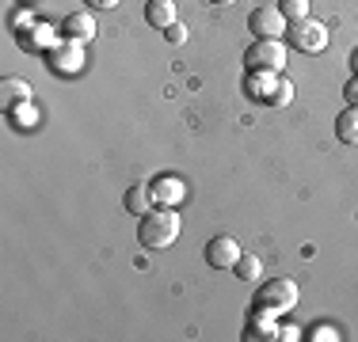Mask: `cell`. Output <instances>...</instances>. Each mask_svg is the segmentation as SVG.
I'll return each instance as SVG.
<instances>
[{"instance_id": "7402d4cb", "label": "cell", "mask_w": 358, "mask_h": 342, "mask_svg": "<svg viewBox=\"0 0 358 342\" xmlns=\"http://www.w3.org/2000/svg\"><path fill=\"white\" fill-rule=\"evenodd\" d=\"M164 38H168V42H172V46H183V42H187V27H183V23H179V20H176V23H172V27H168V31H164Z\"/></svg>"}, {"instance_id": "d4e9b609", "label": "cell", "mask_w": 358, "mask_h": 342, "mask_svg": "<svg viewBox=\"0 0 358 342\" xmlns=\"http://www.w3.org/2000/svg\"><path fill=\"white\" fill-rule=\"evenodd\" d=\"M15 27H35V20H31V12H15Z\"/></svg>"}, {"instance_id": "ac0fdd59", "label": "cell", "mask_w": 358, "mask_h": 342, "mask_svg": "<svg viewBox=\"0 0 358 342\" xmlns=\"http://www.w3.org/2000/svg\"><path fill=\"white\" fill-rule=\"evenodd\" d=\"M278 12L286 15V23H297L309 15V0H278Z\"/></svg>"}, {"instance_id": "2e32d148", "label": "cell", "mask_w": 358, "mask_h": 342, "mask_svg": "<svg viewBox=\"0 0 358 342\" xmlns=\"http://www.w3.org/2000/svg\"><path fill=\"white\" fill-rule=\"evenodd\" d=\"M336 137L343 144H351V149H358V107H347L343 114L336 118Z\"/></svg>"}, {"instance_id": "e0dca14e", "label": "cell", "mask_w": 358, "mask_h": 342, "mask_svg": "<svg viewBox=\"0 0 358 342\" xmlns=\"http://www.w3.org/2000/svg\"><path fill=\"white\" fill-rule=\"evenodd\" d=\"M263 274V262L255 259V255H241V259H236V278L241 281H255Z\"/></svg>"}, {"instance_id": "603a6c76", "label": "cell", "mask_w": 358, "mask_h": 342, "mask_svg": "<svg viewBox=\"0 0 358 342\" xmlns=\"http://www.w3.org/2000/svg\"><path fill=\"white\" fill-rule=\"evenodd\" d=\"M343 99H347V107H358V73L347 80V88H343Z\"/></svg>"}, {"instance_id": "44dd1931", "label": "cell", "mask_w": 358, "mask_h": 342, "mask_svg": "<svg viewBox=\"0 0 358 342\" xmlns=\"http://www.w3.org/2000/svg\"><path fill=\"white\" fill-rule=\"evenodd\" d=\"M289 99H294V84H289V80H278V91H275V99H271V107H286Z\"/></svg>"}, {"instance_id": "4316f807", "label": "cell", "mask_w": 358, "mask_h": 342, "mask_svg": "<svg viewBox=\"0 0 358 342\" xmlns=\"http://www.w3.org/2000/svg\"><path fill=\"white\" fill-rule=\"evenodd\" d=\"M351 68H355V73H358V50H355V54H351Z\"/></svg>"}, {"instance_id": "484cf974", "label": "cell", "mask_w": 358, "mask_h": 342, "mask_svg": "<svg viewBox=\"0 0 358 342\" xmlns=\"http://www.w3.org/2000/svg\"><path fill=\"white\" fill-rule=\"evenodd\" d=\"M84 4H92V8H118L122 0H84Z\"/></svg>"}, {"instance_id": "30bf717a", "label": "cell", "mask_w": 358, "mask_h": 342, "mask_svg": "<svg viewBox=\"0 0 358 342\" xmlns=\"http://www.w3.org/2000/svg\"><path fill=\"white\" fill-rule=\"evenodd\" d=\"M183 194H187V186H183V179H179V175L152 179V202H157V205H179V202H183Z\"/></svg>"}, {"instance_id": "4fadbf2b", "label": "cell", "mask_w": 358, "mask_h": 342, "mask_svg": "<svg viewBox=\"0 0 358 342\" xmlns=\"http://www.w3.org/2000/svg\"><path fill=\"white\" fill-rule=\"evenodd\" d=\"M145 20H149V27L168 31L176 23V0H149L145 4Z\"/></svg>"}, {"instance_id": "9c48e42d", "label": "cell", "mask_w": 358, "mask_h": 342, "mask_svg": "<svg viewBox=\"0 0 358 342\" xmlns=\"http://www.w3.org/2000/svg\"><path fill=\"white\" fill-rule=\"evenodd\" d=\"M96 31H99V27H96V15L84 12V8H80V12H69V15L62 20V34H65V38L84 42V46H88L92 38H96Z\"/></svg>"}, {"instance_id": "5bb4252c", "label": "cell", "mask_w": 358, "mask_h": 342, "mask_svg": "<svg viewBox=\"0 0 358 342\" xmlns=\"http://www.w3.org/2000/svg\"><path fill=\"white\" fill-rule=\"evenodd\" d=\"M244 339L248 342H259V339H278V323L271 312H252L248 327H244Z\"/></svg>"}, {"instance_id": "83f0119b", "label": "cell", "mask_w": 358, "mask_h": 342, "mask_svg": "<svg viewBox=\"0 0 358 342\" xmlns=\"http://www.w3.org/2000/svg\"><path fill=\"white\" fill-rule=\"evenodd\" d=\"M210 4H221V8H225V4H236V0H210Z\"/></svg>"}, {"instance_id": "7c38bea8", "label": "cell", "mask_w": 358, "mask_h": 342, "mask_svg": "<svg viewBox=\"0 0 358 342\" xmlns=\"http://www.w3.org/2000/svg\"><path fill=\"white\" fill-rule=\"evenodd\" d=\"M122 205H126V213H134V217H141V213H149L152 205V186H145V183H130L126 186V194H122Z\"/></svg>"}, {"instance_id": "8992f818", "label": "cell", "mask_w": 358, "mask_h": 342, "mask_svg": "<svg viewBox=\"0 0 358 342\" xmlns=\"http://www.w3.org/2000/svg\"><path fill=\"white\" fill-rule=\"evenodd\" d=\"M278 80L282 76L271 73V68H248V76H244V96L252 103H271L278 91Z\"/></svg>"}, {"instance_id": "5b68a950", "label": "cell", "mask_w": 358, "mask_h": 342, "mask_svg": "<svg viewBox=\"0 0 358 342\" xmlns=\"http://www.w3.org/2000/svg\"><path fill=\"white\" fill-rule=\"evenodd\" d=\"M286 27L289 23H286V15L278 12V4L275 8H267V4L252 8V15H248V31L255 34V38H282Z\"/></svg>"}, {"instance_id": "ba28073f", "label": "cell", "mask_w": 358, "mask_h": 342, "mask_svg": "<svg viewBox=\"0 0 358 342\" xmlns=\"http://www.w3.org/2000/svg\"><path fill=\"white\" fill-rule=\"evenodd\" d=\"M50 65H54L57 73H65V76L80 73L84 68V42H73V38L57 42V46L50 50Z\"/></svg>"}, {"instance_id": "d6986e66", "label": "cell", "mask_w": 358, "mask_h": 342, "mask_svg": "<svg viewBox=\"0 0 358 342\" xmlns=\"http://www.w3.org/2000/svg\"><path fill=\"white\" fill-rule=\"evenodd\" d=\"M8 114H12L15 126H27V130H31V126H38V110L31 107V103H20V107H12Z\"/></svg>"}, {"instance_id": "277c9868", "label": "cell", "mask_w": 358, "mask_h": 342, "mask_svg": "<svg viewBox=\"0 0 358 342\" xmlns=\"http://www.w3.org/2000/svg\"><path fill=\"white\" fill-rule=\"evenodd\" d=\"M286 34H289V46H294L297 54H320V50L328 46V27L317 23V20H309V15L297 20V23H289Z\"/></svg>"}, {"instance_id": "7a4b0ae2", "label": "cell", "mask_w": 358, "mask_h": 342, "mask_svg": "<svg viewBox=\"0 0 358 342\" xmlns=\"http://www.w3.org/2000/svg\"><path fill=\"white\" fill-rule=\"evenodd\" d=\"M301 301V289H297V281L289 278H271L267 285L255 289V308L252 312H271V315H282L289 308H297Z\"/></svg>"}, {"instance_id": "52a82bcc", "label": "cell", "mask_w": 358, "mask_h": 342, "mask_svg": "<svg viewBox=\"0 0 358 342\" xmlns=\"http://www.w3.org/2000/svg\"><path fill=\"white\" fill-rule=\"evenodd\" d=\"M241 244H236V236H214L206 244V262L214 270H236V259H241Z\"/></svg>"}, {"instance_id": "cb8c5ba5", "label": "cell", "mask_w": 358, "mask_h": 342, "mask_svg": "<svg viewBox=\"0 0 358 342\" xmlns=\"http://www.w3.org/2000/svg\"><path fill=\"white\" fill-rule=\"evenodd\" d=\"M297 335H301L297 327H278V339H282V342H297Z\"/></svg>"}, {"instance_id": "6da1fadb", "label": "cell", "mask_w": 358, "mask_h": 342, "mask_svg": "<svg viewBox=\"0 0 358 342\" xmlns=\"http://www.w3.org/2000/svg\"><path fill=\"white\" fill-rule=\"evenodd\" d=\"M179 232H183V221H179L176 205H152L149 213L138 217V244L141 247H152V251H164L172 247Z\"/></svg>"}, {"instance_id": "ffe728a7", "label": "cell", "mask_w": 358, "mask_h": 342, "mask_svg": "<svg viewBox=\"0 0 358 342\" xmlns=\"http://www.w3.org/2000/svg\"><path fill=\"white\" fill-rule=\"evenodd\" d=\"M305 339H313V342H324V339L336 342V339H339V331L331 327V323H317V327H309V335H305Z\"/></svg>"}, {"instance_id": "3957f363", "label": "cell", "mask_w": 358, "mask_h": 342, "mask_svg": "<svg viewBox=\"0 0 358 342\" xmlns=\"http://www.w3.org/2000/svg\"><path fill=\"white\" fill-rule=\"evenodd\" d=\"M244 65L248 68H271V73H282L286 65V42L282 38H255L244 50Z\"/></svg>"}, {"instance_id": "9a60e30c", "label": "cell", "mask_w": 358, "mask_h": 342, "mask_svg": "<svg viewBox=\"0 0 358 342\" xmlns=\"http://www.w3.org/2000/svg\"><path fill=\"white\" fill-rule=\"evenodd\" d=\"M20 42L27 50H54L57 46V34H54V27H46V23H35V27L20 31Z\"/></svg>"}, {"instance_id": "8fae6325", "label": "cell", "mask_w": 358, "mask_h": 342, "mask_svg": "<svg viewBox=\"0 0 358 342\" xmlns=\"http://www.w3.org/2000/svg\"><path fill=\"white\" fill-rule=\"evenodd\" d=\"M20 103H31V84L20 80V76H4V80H0V107L12 110V107H20Z\"/></svg>"}]
</instances>
